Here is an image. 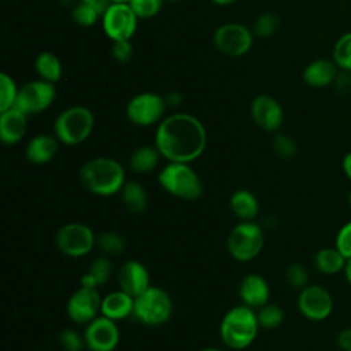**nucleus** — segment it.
I'll return each instance as SVG.
<instances>
[{
	"label": "nucleus",
	"mask_w": 351,
	"mask_h": 351,
	"mask_svg": "<svg viewBox=\"0 0 351 351\" xmlns=\"http://www.w3.org/2000/svg\"><path fill=\"white\" fill-rule=\"evenodd\" d=\"M59 3H60L62 5H70V4L73 3V0H59Z\"/></svg>",
	"instance_id": "nucleus-49"
},
{
	"label": "nucleus",
	"mask_w": 351,
	"mask_h": 351,
	"mask_svg": "<svg viewBox=\"0 0 351 351\" xmlns=\"http://www.w3.org/2000/svg\"><path fill=\"white\" fill-rule=\"evenodd\" d=\"M119 195H121L122 204L132 214H141L148 207L147 189L138 181L126 180Z\"/></svg>",
	"instance_id": "nucleus-24"
},
{
	"label": "nucleus",
	"mask_w": 351,
	"mask_h": 351,
	"mask_svg": "<svg viewBox=\"0 0 351 351\" xmlns=\"http://www.w3.org/2000/svg\"><path fill=\"white\" fill-rule=\"evenodd\" d=\"M271 145L274 152L284 159H291L298 152L296 141L285 133H277L271 141Z\"/></svg>",
	"instance_id": "nucleus-36"
},
{
	"label": "nucleus",
	"mask_w": 351,
	"mask_h": 351,
	"mask_svg": "<svg viewBox=\"0 0 351 351\" xmlns=\"http://www.w3.org/2000/svg\"><path fill=\"white\" fill-rule=\"evenodd\" d=\"M332 59L341 71L351 73V32L343 33L333 45Z\"/></svg>",
	"instance_id": "nucleus-29"
},
{
	"label": "nucleus",
	"mask_w": 351,
	"mask_h": 351,
	"mask_svg": "<svg viewBox=\"0 0 351 351\" xmlns=\"http://www.w3.org/2000/svg\"><path fill=\"white\" fill-rule=\"evenodd\" d=\"M96 245L103 252V255H119L125 251L126 243L122 234L115 230H106L96 237Z\"/></svg>",
	"instance_id": "nucleus-30"
},
{
	"label": "nucleus",
	"mask_w": 351,
	"mask_h": 351,
	"mask_svg": "<svg viewBox=\"0 0 351 351\" xmlns=\"http://www.w3.org/2000/svg\"><path fill=\"white\" fill-rule=\"evenodd\" d=\"M93 126V112L88 107L73 106L56 117L53 134L64 145H78L90 136Z\"/></svg>",
	"instance_id": "nucleus-5"
},
{
	"label": "nucleus",
	"mask_w": 351,
	"mask_h": 351,
	"mask_svg": "<svg viewBox=\"0 0 351 351\" xmlns=\"http://www.w3.org/2000/svg\"><path fill=\"white\" fill-rule=\"evenodd\" d=\"M206 145V128L195 115L176 112L156 126L155 147L167 162L192 163L204 152Z\"/></svg>",
	"instance_id": "nucleus-1"
},
{
	"label": "nucleus",
	"mask_w": 351,
	"mask_h": 351,
	"mask_svg": "<svg viewBox=\"0 0 351 351\" xmlns=\"http://www.w3.org/2000/svg\"><path fill=\"white\" fill-rule=\"evenodd\" d=\"M34 69L41 80L52 84H56L63 74V67L59 58L51 51H43L36 56Z\"/></svg>",
	"instance_id": "nucleus-28"
},
{
	"label": "nucleus",
	"mask_w": 351,
	"mask_h": 351,
	"mask_svg": "<svg viewBox=\"0 0 351 351\" xmlns=\"http://www.w3.org/2000/svg\"><path fill=\"white\" fill-rule=\"evenodd\" d=\"M256 311L245 304L229 308L219 324V337L230 350H244L256 339L259 330Z\"/></svg>",
	"instance_id": "nucleus-3"
},
{
	"label": "nucleus",
	"mask_w": 351,
	"mask_h": 351,
	"mask_svg": "<svg viewBox=\"0 0 351 351\" xmlns=\"http://www.w3.org/2000/svg\"><path fill=\"white\" fill-rule=\"evenodd\" d=\"M333 85L339 92L347 93L351 89V73L340 70L335 82H333Z\"/></svg>",
	"instance_id": "nucleus-41"
},
{
	"label": "nucleus",
	"mask_w": 351,
	"mask_h": 351,
	"mask_svg": "<svg viewBox=\"0 0 351 351\" xmlns=\"http://www.w3.org/2000/svg\"><path fill=\"white\" fill-rule=\"evenodd\" d=\"M348 206H350V210H351V191H350V195H348Z\"/></svg>",
	"instance_id": "nucleus-51"
},
{
	"label": "nucleus",
	"mask_w": 351,
	"mask_h": 351,
	"mask_svg": "<svg viewBox=\"0 0 351 351\" xmlns=\"http://www.w3.org/2000/svg\"><path fill=\"white\" fill-rule=\"evenodd\" d=\"M111 273H112V262L110 261V256L107 255L97 256L90 262L86 271L82 274L80 285L99 289L101 285H104L108 281Z\"/></svg>",
	"instance_id": "nucleus-27"
},
{
	"label": "nucleus",
	"mask_w": 351,
	"mask_h": 351,
	"mask_svg": "<svg viewBox=\"0 0 351 351\" xmlns=\"http://www.w3.org/2000/svg\"><path fill=\"white\" fill-rule=\"evenodd\" d=\"M343 274H344V277H346V281H347L348 285L351 287V258L347 259L346 266H344V270H343Z\"/></svg>",
	"instance_id": "nucleus-46"
},
{
	"label": "nucleus",
	"mask_w": 351,
	"mask_h": 351,
	"mask_svg": "<svg viewBox=\"0 0 351 351\" xmlns=\"http://www.w3.org/2000/svg\"><path fill=\"white\" fill-rule=\"evenodd\" d=\"M78 177L88 192L101 197L119 193L126 182L123 166L108 156H97L85 162L80 169Z\"/></svg>",
	"instance_id": "nucleus-2"
},
{
	"label": "nucleus",
	"mask_w": 351,
	"mask_h": 351,
	"mask_svg": "<svg viewBox=\"0 0 351 351\" xmlns=\"http://www.w3.org/2000/svg\"><path fill=\"white\" fill-rule=\"evenodd\" d=\"M251 118L265 132H277L284 121V110L277 99L270 95H258L251 101Z\"/></svg>",
	"instance_id": "nucleus-16"
},
{
	"label": "nucleus",
	"mask_w": 351,
	"mask_h": 351,
	"mask_svg": "<svg viewBox=\"0 0 351 351\" xmlns=\"http://www.w3.org/2000/svg\"><path fill=\"white\" fill-rule=\"evenodd\" d=\"M101 299L99 289L80 285L66 303V314L74 324L86 325L100 315Z\"/></svg>",
	"instance_id": "nucleus-14"
},
{
	"label": "nucleus",
	"mask_w": 351,
	"mask_h": 351,
	"mask_svg": "<svg viewBox=\"0 0 351 351\" xmlns=\"http://www.w3.org/2000/svg\"><path fill=\"white\" fill-rule=\"evenodd\" d=\"M118 285L130 296L137 298L152 285L151 274L140 261H126L118 271Z\"/></svg>",
	"instance_id": "nucleus-17"
},
{
	"label": "nucleus",
	"mask_w": 351,
	"mask_h": 351,
	"mask_svg": "<svg viewBox=\"0 0 351 351\" xmlns=\"http://www.w3.org/2000/svg\"><path fill=\"white\" fill-rule=\"evenodd\" d=\"M100 16L101 15L95 8H92L90 5H88V4L82 3V1H80L71 10V19H73V22L77 23L78 26H82V27L93 26Z\"/></svg>",
	"instance_id": "nucleus-35"
},
{
	"label": "nucleus",
	"mask_w": 351,
	"mask_h": 351,
	"mask_svg": "<svg viewBox=\"0 0 351 351\" xmlns=\"http://www.w3.org/2000/svg\"><path fill=\"white\" fill-rule=\"evenodd\" d=\"M19 88L11 75L0 73V111L8 110L15 106Z\"/></svg>",
	"instance_id": "nucleus-33"
},
{
	"label": "nucleus",
	"mask_w": 351,
	"mask_h": 351,
	"mask_svg": "<svg viewBox=\"0 0 351 351\" xmlns=\"http://www.w3.org/2000/svg\"><path fill=\"white\" fill-rule=\"evenodd\" d=\"M239 298L243 304L258 310L269 303L270 287L265 277L256 273H250L244 276L239 284Z\"/></svg>",
	"instance_id": "nucleus-18"
},
{
	"label": "nucleus",
	"mask_w": 351,
	"mask_h": 351,
	"mask_svg": "<svg viewBox=\"0 0 351 351\" xmlns=\"http://www.w3.org/2000/svg\"><path fill=\"white\" fill-rule=\"evenodd\" d=\"M58 341L63 351H84V348H86L84 333H80L74 328L62 329Z\"/></svg>",
	"instance_id": "nucleus-34"
},
{
	"label": "nucleus",
	"mask_w": 351,
	"mask_h": 351,
	"mask_svg": "<svg viewBox=\"0 0 351 351\" xmlns=\"http://www.w3.org/2000/svg\"><path fill=\"white\" fill-rule=\"evenodd\" d=\"M285 280L292 288L300 291L308 284V271L300 263H291L285 269Z\"/></svg>",
	"instance_id": "nucleus-38"
},
{
	"label": "nucleus",
	"mask_w": 351,
	"mask_h": 351,
	"mask_svg": "<svg viewBox=\"0 0 351 351\" xmlns=\"http://www.w3.org/2000/svg\"><path fill=\"white\" fill-rule=\"evenodd\" d=\"M169 1H180V0H169Z\"/></svg>",
	"instance_id": "nucleus-52"
},
{
	"label": "nucleus",
	"mask_w": 351,
	"mask_h": 351,
	"mask_svg": "<svg viewBox=\"0 0 351 351\" xmlns=\"http://www.w3.org/2000/svg\"><path fill=\"white\" fill-rule=\"evenodd\" d=\"M252 30L237 22L223 23L213 34L214 47L221 53L232 58L245 55L252 47Z\"/></svg>",
	"instance_id": "nucleus-12"
},
{
	"label": "nucleus",
	"mask_w": 351,
	"mask_h": 351,
	"mask_svg": "<svg viewBox=\"0 0 351 351\" xmlns=\"http://www.w3.org/2000/svg\"><path fill=\"white\" fill-rule=\"evenodd\" d=\"M55 84L38 78L29 81L19 88L14 107L21 110L27 117L36 115L49 108L51 104L55 101Z\"/></svg>",
	"instance_id": "nucleus-10"
},
{
	"label": "nucleus",
	"mask_w": 351,
	"mask_h": 351,
	"mask_svg": "<svg viewBox=\"0 0 351 351\" xmlns=\"http://www.w3.org/2000/svg\"><path fill=\"white\" fill-rule=\"evenodd\" d=\"M213 3H215V4H218V5H228V4H232L233 1H236V0H211Z\"/></svg>",
	"instance_id": "nucleus-47"
},
{
	"label": "nucleus",
	"mask_w": 351,
	"mask_h": 351,
	"mask_svg": "<svg viewBox=\"0 0 351 351\" xmlns=\"http://www.w3.org/2000/svg\"><path fill=\"white\" fill-rule=\"evenodd\" d=\"M341 170L344 176L351 181V151L347 152L341 159Z\"/></svg>",
	"instance_id": "nucleus-44"
},
{
	"label": "nucleus",
	"mask_w": 351,
	"mask_h": 351,
	"mask_svg": "<svg viewBox=\"0 0 351 351\" xmlns=\"http://www.w3.org/2000/svg\"><path fill=\"white\" fill-rule=\"evenodd\" d=\"M263 245V228L254 221H240L230 229L226 240L229 255L241 263L255 259L262 252Z\"/></svg>",
	"instance_id": "nucleus-6"
},
{
	"label": "nucleus",
	"mask_w": 351,
	"mask_h": 351,
	"mask_svg": "<svg viewBox=\"0 0 351 351\" xmlns=\"http://www.w3.org/2000/svg\"><path fill=\"white\" fill-rule=\"evenodd\" d=\"M111 55L118 63H126L133 56V45L130 44V40H121V41H112L111 47Z\"/></svg>",
	"instance_id": "nucleus-40"
},
{
	"label": "nucleus",
	"mask_w": 351,
	"mask_h": 351,
	"mask_svg": "<svg viewBox=\"0 0 351 351\" xmlns=\"http://www.w3.org/2000/svg\"><path fill=\"white\" fill-rule=\"evenodd\" d=\"M229 208L240 221H254L259 213V202L248 189H236L229 197Z\"/></svg>",
	"instance_id": "nucleus-23"
},
{
	"label": "nucleus",
	"mask_w": 351,
	"mask_h": 351,
	"mask_svg": "<svg viewBox=\"0 0 351 351\" xmlns=\"http://www.w3.org/2000/svg\"><path fill=\"white\" fill-rule=\"evenodd\" d=\"M111 3H129L130 0H110Z\"/></svg>",
	"instance_id": "nucleus-50"
},
{
	"label": "nucleus",
	"mask_w": 351,
	"mask_h": 351,
	"mask_svg": "<svg viewBox=\"0 0 351 351\" xmlns=\"http://www.w3.org/2000/svg\"><path fill=\"white\" fill-rule=\"evenodd\" d=\"M158 182L163 191L181 200H196L203 193V182L191 163L167 162L158 173Z\"/></svg>",
	"instance_id": "nucleus-4"
},
{
	"label": "nucleus",
	"mask_w": 351,
	"mask_h": 351,
	"mask_svg": "<svg viewBox=\"0 0 351 351\" xmlns=\"http://www.w3.org/2000/svg\"><path fill=\"white\" fill-rule=\"evenodd\" d=\"M84 337L88 351H114L119 344L121 332L117 321L100 314L85 325Z\"/></svg>",
	"instance_id": "nucleus-15"
},
{
	"label": "nucleus",
	"mask_w": 351,
	"mask_h": 351,
	"mask_svg": "<svg viewBox=\"0 0 351 351\" xmlns=\"http://www.w3.org/2000/svg\"><path fill=\"white\" fill-rule=\"evenodd\" d=\"M162 155L154 145L137 147L129 156V167L136 174H148L154 171L160 160Z\"/></svg>",
	"instance_id": "nucleus-25"
},
{
	"label": "nucleus",
	"mask_w": 351,
	"mask_h": 351,
	"mask_svg": "<svg viewBox=\"0 0 351 351\" xmlns=\"http://www.w3.org/2000/svg\"><path fill=\"white\" fill-rule=\"evenodd\" d=\"M137 21L129 3H111L101 15L103 32L111 41L130 40L136 33Z\"/></svg>",
	"instance_id": "nucleus-11"
},
{
	"label": "nucleus",
	"mask_w": 351,
	"mask_h": 351,
	"mask_svg": "<svg viewBox=\"0 0 351 351\" xmlns=\"http://www.w3.org/2000/svg\"><path fill=\"white\" fill-rule=\"evenodd\" d=\"M280 25L281 21L277 14L263 12L255 19L252 25V33L256 37H270L278 30Z\"/></svg>",
	"instance_id": "nucleus-32"
},
{
	"label": "nucleus",
	"mask_w": 351,
	"mask_h": 351,
	"mask_svg": "<svg viewBox=\"0 0 351 351\" xmlns=\"http://www.w3.org/2000/svg\"><path fill=\"white\" fill-rule=\"evenodd\" d=\"M27 115L16 107L0 111V140L5 145L18 144L26 134Z\"/></svg>",
	"instance_id": "nucleus-19"
},
{
	"label": "nucleus",
	"mask_w": 351,
	"mask_h": 351,
	"mask_svg": "<svg viewBox=\"0 0 351 351\" xmlns=\"http://www.w3.org/2000/svg\"><path fill=\"white\" fill-rule=\"evenodd\" d=\"M298 310L310 321H325L333 311L335 302L332 293L319 284H307L299 291Z\"/></svg>",
	"instance_id": "nucleus-13"
},
{
	"label": "nucleus",
	"mask_w": 351,
	"mask_h": 351,
	"mask_svg": "<svg viewBox=\"0 0 351 351\" xmlns=\"http://www.w3.org/2000/svg\"><path fill=\"white\" fill-rule=\"evenodd\" d=\"M88 5H90L92 8H95L100 15L104 14V11L108 8V5L111 4L110 0H80Z\"/></svg>",
	"instance_id": "nucleus-43"
},
{
	"label": "nucleus",
	"mask_w": 351,
	"mask_h": 351,
	"mask_svg": "<svg viewBox=\"0 0 351 351\" xmlns=\"http://www.w3.org/2000/svg\"><path fill=\"white\" fill-rule=\"evenodd\" d=\"M335 247L346 256V259L351 258V219L343 223L337 230Z\"/></svg>",
	"instance_id": "nucleus-39"
},
{
	"label": "nucleus",
	"mask_w": 351,
	"mask_h": 351,
	"mask_svg": "<svg viewBox=\"0 0 351 351\" xmlns=\"http://www.w3.org/2000/svg\"><path fill=\"white\" fill-rule=\"evenodd\" d=\"M200 351H223V350L217 348V347H206V348H203V350H200Z\"/></svg>",
	"instance_id": "nucleus-48"
},
{
	"label": "nucleus",
	"mask_w": 351,
	"mask_h": 351,
	"mask_svg": "<svg viewBox=\"0 0 351 351\" xmlns=\"http://www.w3.org/2000/svg\"><path fill=\"white\" fill-rule=\"evenodd\" d=\"M167 108L166 99L154 92H141L133 96L126 104L128 119L137 126H151L165 118Z\"/></svg>",
	"instance_id": "nucleus-9"
},
{
	"label": "nucleus",
	"mask_w": 351,
	"mask_h": 351,
	"mask_svg": "<svg viewBox=\"0 0 351 351\" xmlns=\"http://www.w3.org/2000/svg\"><path fill=\"white\" fill-rule=\"evenodd\" d=\"M59 140L51 134H37L29 140L25 148L26 159L33 165H45L58 152Z\"/></svg>",
	"instance_id": "nucleus-22"
},
{
	"label": "nucleus",
	"mask_w": 351,
	"mask_h": 351,
	"mask_svg": "<svg viewBox=\"0 0 351 351\" xmlns=\"http://www.w3.org/2000/svg\"><path fill=\"white\" fill-rule=\"evenodd\" d=\"M163 1L165 0H130L129 4L138 19H149L159 14Z\"/></svg>",
	"instance_id": "nucleus-37"
},
{
	"label": "nucleus",
	"mask_w": 351,
	"mask_h": 351,
	"mask_svg": "<svg viewBox=\"0 0 351 351\" xmlns=\"http://www.w3.org/2000/svg\"><path fill=\"white\" fill-rule=\"evenodd\" d=\"M336 344L341 351H351V328L341 329L337 333Z\"/></svg>",
	"instance_id": "nucleus-42"
},
{
	"label": "nucleus",
	"mask_w": 351,
	"mask_h": 351,
	"mask_svg": "<svg viewBox=\"0 0 351 351\" xmlns=\"http://www.w3.org/2000/svg\"><path fill=\"white\" fill-rule=\"evenodd\" d=\"M134 310V298L122 291H112L103 296L101 299V308L100 314L112 319V321H122L133 315Z\"/></svg>",
	"instance_id": "nucleus-21"
},
{
	"label": "nucleus",
	"mask_w": 351,
	"mask_h": 351,
	"mask_svg": "<svg viewBox=\"0 0 351 351\" xmlns=\"http://www.w3.org/2000/svg\"><path fill=\"white\" fill-rule=\"evenodd\" d=\"M256 318H258L261 328L276 329L284 322L285 313L278 304L266 303L265 306H262L256 310Z\"/></svg>",
	"instance_id": "nucleus-31"
},
{
	"label": "nucleus",
	"mask_w": 351,
	"mask_h": 351,
	"mask_svg": "<svg viewBox=\"0 0 351 351\" xmlns=\"http://www.w3.org/2000/svg\"><path fill=\"white\" fill-rule=\"evenodd\" d=\"M346 262V256L336 247H324L318 250L313 258L314 267L325 276L343 273Z\"/></svg>",
	"instance_id": "nucleus-26"
},
{
	"label": "nucleus",
	"mask_w": 351,
	"mask_h": 351,
	"mask_svg": "<svg viewBox=\"0 0 351 351\" xmlns=\"http://www.w3.org/2000/svg\"><path fill=\"white\" fill-rule=\"evenodd\" d=\"M55 245L66 256L82 258L96 245L93 230L82 222H67L55 233Z\"/></svg>",
	"instance_id": "nucleus-8"
},
{
	"label": "nucleus",
	"mask_w": 351,
	"mask_h": 351,
	"mask_svg": "<svg viewBox=\"0 0 351 351\" xmlns=\"http://www.w3.org/2000/svg\"><path fill=\"white\" fill-rule=\"evenodd\" d=\"M165 99H166L167 107H169V106H171V107L178 106V104L181 103V100H182V97H181V95H180L178 92H171V93H169Z\"/></svg>",
	"instance_id": "nucleus-45"
},
{
	"label": "nucleus",
	"mask_w": 351,
	"mask_h": 351,
	"mask_svg": "<svg viewBox=\"0 0 351 351\" xmlns=\"http://www.w3.org/2000/svg\"><path fill=\"white\" fill-rule=\"evenodd\" d=\"M173 314V300L169 292L160 287L151 285L134 298L133 317L147 326H160Z\"/></svg>",
	"instance_id": "nucleus-7"
},
{
	"label": "nucleus",
	"mask_w": 351,
	"mask_h": 351,
	"mask_svg": "<svg viewBox=\"0 0 351 351\" xmlns=\"http://www.w3.org/2000/svg\"><path fill=\"white\" fill-rule=\"evenodd\" d=\"M340 69L333 59H315L310 62L302 73L303 81L311 88H325L335 82Z\"/></svg>",
	"instance_id": "nucleus-20"
}]
</instances>
